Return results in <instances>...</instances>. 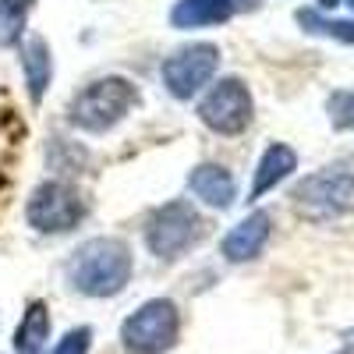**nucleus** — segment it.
<instances>
[{
	"label": "nucleus",
	"mask_w": 354,
	"mask_h": 354,
	"mask_svg": "<svg viewBox=\"0 0 354 354\" xmlns=\"http://www.w3.org/2000/svg\"><path fill=\"white\" fill-rule=\"evenodd\" d=\"M298 167V153L290 149V145H283V142H273L270 149L262 153V160H259V167H255V177H252V198H262L270 188H277L283 177Z\"/></svg>",
	"instance_id": "ddd939ff"
},
{
	"label": "nucleus",
	"mask_w": 354,
	"mask_h": 354,
	"mask_svg": "<svg viewBox=\"0 0 354 354\" xmlns=\"http://www.w3.org/2000/svg\"><path fill=\"white\" fill-rule=\"evenodd\" d=\"M255 117V103H252V93L241 78H223L216 82L209 93L202 96L198 103V121L216 131V135H241Z\"/></svg>",
	"instance_id": "0eeeda50"
},
{
	"label": "nucleus",
	"mask_w": 354,
	"mask_h": 354,
	"mask_svg": "<svg viewBox=\"0 0 354 354\" xmlns=\"http://www.w3.org/2000/svg\"><path fill=\"white\" fill-rule=\"evenodd\" d=\"M131 248L117 238H93L71 252L68 280L85 298H113L131 280Z\"/></svg>",
	"instance_id": "f257e3e1"
},
{
	"label": "nucleus",
	"mask_w": 354,
	"mask_h": 354,
	"mask_svg": "<svg viewBox=\"0 0 354 354\" xmlns=\"http://www.w3.org/2000/svg\"><path fill=\"white\" fill-rule=\"evenodd\" d=\"M337 354H354V340H347V344H344V347H340Z\"/></svg>",
	"instance_id": "aec40b11"
},
{
	"label": "nucleus",
	"mask_w": 354,
	"mask_h": 354,
	"mask_svg": "<svg viewBox=\"0 0 354 354\" xmlns=\"http://www.w3.org/2000/svg\"><path fill=\"white\" fill-rule=\"evenodd\" d=\"M181 333V312L170 298H153L138 305L121 326V344L128 354H167Z\"/></svg>",
	"instance_id": "20e7f679"
},
{
	"label": "nucleus",
	"mask_w": 354,
	"mask_h": 354,
	"mask_svg": "<svg viewBox=\"0 0 354 354\" xmlns=\"http://www.w3.org/2000/svg\"><path fill=\"white\" fill-rule=\"evenodd\" d=\"M88 347H93V330L75 326V330H68L61 340H57V347L50 354H88Z\"/></svg>",
	"instance_id": "f3484780"
},
{
	"label": "nucleus",
	"mask_w": 354,
	"mask_h": 354,
	"mask_svg": "<svg viewBox=\"0 0 354 354\" xmlns=\"http://www.w3.org/2000/svg\"><path fill=\"white\" fill-rule=\"evenodd\" d=\"M32 8H36V0H0V46L21 43Z\"/></svg>",
	"instance_id": "2eb2a0df"
},
{
	"label": "nucleus",
	"mask_w": 354,
	"mask_h": 354,
	"mask_svg": "<svg viewBox=\"0 0 354 354\" xmlns=\"http://www.w3.org/2000/svg\"><path fill=\"white\" fill-rule=\"evenodd\" d=\"M347 4H351V8H354V0H347Z\"/></svg>",
	"instance_id": "412c9836"
},
{
	"label": "nucleus",
	"mask_w": 354,
	"mask_h": 354,
	"mask_svg": "<svg viewBox=\"0 0 354 354\" xmlns=\"http://www.w3.org/2000/svg\"><path fill=\"white\" fill-rule=\"evenodd\" d=\"M46 337H50V312H46V301H32L25 308L18 330H15V351L18 354H39L46 347Z\"/></svg>",
	"instance_id": "4468645a"
},
{
	"label": "nucleus",
	"mask_w": 354,
	"mask_h": 354,
	"mask_svg": "<svg viewBox=\"0 0 354 354\" xmlns=\"http://www.w3.org/2000/svg\"><path fill=\"white\" fill-rule=\"evenodd\" d=\"M298 25L312 36H330L337 43H354V21H333V18H322L319 11L312 8H301L298 11Z\"/></svg>",
	"instance_id": "dca6fc26"
},
{
	"label": "nucleus",
	"mask_w": 354,
	"mask_h": 354,
	"mask_svg": "<svg viewBox=\"0 0 354 354\" xmlns=\"http://www.w3.org/2000/svg\"><path fill=\"white\" fill-rule=\"evenodd\" d=\"M354 202V167L337 163L326 167L294 188V209L308 220H333Z\"/></svg>",
	"instance_id": "423d86ee"
},
{
	"label": "nucleus",
	"mask_w": 354,
	"mask_h": 354,
	"mask_svg": "<svg viewBox=\"0 0 354 354\" xmlns=\"http://www.w3.org/2000/svg\"><path fill=\"white\" fill-rule=\"evenodd\" d=\"M330 121L333 128H354V93H337L330 100Z\"/></svg>",
	"instance_id": "6ab92c4d"
},
{
	"label": "nucleus",
	"mask_w": 354,
	"mask_h": 354,
	"mask_svg": "<svg viewBox=\"0 0 354 354\" xmlns=\"http://www.w3.org/2000/svg\"><path fill=\"white\" fill-rule=\"evenodd\" d=\"M138 106V85L121 75H106L85 85L71 103V124L85 135H106Z\"/></svg>",
	"instance_id": "f03ea898"
},
{
	"label": "nucleus",
	"mask_w": 354,
	"mask_h": 354,
	"mask_svg": "<svg viewBox=\"0 0 354 354\" xmlns=\"http://www.w3.org/2000/svg\"><path fill=\"white\" fill-rule=\"evenodd\" d=\"M220 68V50L213 43H192L170 53L163 61V85L174 100H192L202 93V85H209V78Z\"/></svg>",
	"instance_id": "6e6552de"
},
{
	"label": "nucleus",
	"mask_w": 354,
	"mask_h": 354,
	"mask_svg": "<svg viewBox=\"0 0 354 354\" xmlns=\"http://www.w3.org/2000/svg\"><path fill=\"white\" fill-rule=\"evenodd\" d=\"M88 213L85 195L71 185V181H43L32 188L25 205L28 227L39 234H68L75 230Z\"/></svg>",
	"instance_id": "39448f33"
},
{
	"label": "nucleus",
	"mask_w": 354,
	"mask_h": 354,
	"mask_svg": "<svg viewBox=\"0 0 354 354\" xmlns=\"http://www.w3.org/2000/svg\"><path fill=\"white\" fill-rule=\"evenodd\" d=\"M270 227H273V220H270V213H262V209L245 216L238 227L227 230V238L220 245L223 259L227 262H248V259H255L262 252V245L270 241Z\"/></svg>",
	"instance_id": "1a4fd4ad"
},
{
	"label": "nucleus",
	"mask_w": 354,
	"mask_h": 354,
	"mask_svg": "<svg viewBox=\"0 0 354 354\" xmlns=\"http://www.w3.org/2000/svg\"><path fill=\"white\" fill-rule=\"evenodd\" d=\"M205 227L209 223L202 220V213L192 202L174 198V202H163L149 216V223H145V245H149V252L156 259L170 262V259H181L185 252H192L205 238Z\"/></svg>",
	"instance_id": "7ed1b4c3"
},
{
	"label": "nucleus",
	"mask_w": 354,
	"mask_h": 354,
	"mask_svg": "<svg viewBox=\"0 0 354 354\" xmlns=\"http://www.w3.org/2000/svg\"><path fill=\"white\" fill-rule=\"evenodd\" d=\"M188 188L195 198H202L213 209H227V205L238 198V185H234V174L223 163H198L188 177Z\"/></svg>",
	"instance_id": "9d476101"
},
{
	"label": "nucleus",
	"mask_w": 354,
	"mask_h": 354,
	"mask_svg": "<svg viewBox=\"0 0 354 354\" xmlns=\"http://www.w3.org/2000/svg\"><path fill=\"white\" fill-rule=\"evenodd\" d=\"M21 71H25L28 100L43 103L46 88H50V78H53V57H50V46H46L43 36L25 39V46H21Z\"/></svg>",
	"instance_id": "f8f14e48"
},
{
	"label": "nucleus",
	"mask_w": 354,
	"mask_h": 354,
	"mask_svg": "<svg viewBox=\"0 0 354 354\" xmlns=\"http://www.w3.org/2000/svg\"><path fill=\"white\" fill-rule=\"evenodd\" d=\"M238 15V0H177L170 11L174 28H209Z\"/></svg>",
	"instance_id": "9b49d317"
},
{
	"label": "nucleus",
	"mask_w": 354,
	"mask_h": 354,
	"mask_svg": "<svg viewBox=\"0 0 354 354\" xmlns=\"http://www.w3.org/2000/svg\"><path fill=\"white\" fill-rule=\"evenodd\" d=\"M50 153H61V170H64V174H82V167H85V149H78L75 142L53 138Z\"/></svg>",
	"instance_id": "a211bd4d"
}]
</instances>
